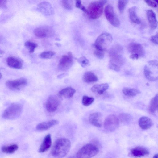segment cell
I'll return each instance as SVG.
<instances>
[{"label":"cell","mask_w":158,"mask_h":158,"mask_svg":"<svg viewBox=\"0 0 158 158\" xmlns=\"http://www.w3.org/2000/svg\"><path fill=\"white\" fill-rule=\"evenodd\" d=\"M71 147L70 140L65 138H60L56 140L52 147L51 153L57 158L64 157L69 152Z\"/></svg>","instance_id":"6da1fadb"},{"label":"cell","mask_w":158,"mask_h":158,"mask_svg":"<svg viewBox=\"0 0 158 158\" xmlns=\"http://www.w3.org/2000/svg\"><path fill=\"white\" fill-rule=\"evenodd\" d=\"M106 0H98L91 2L89 5L87 14L92 19L99 18L102 14L103 6L107 2Z\"/></svg>","instance_id":"7a4b0ae2"},{"label":"cell","mask_w":158,"mask_h":158,"mask_svg":"<svg viewBox=\"0 0 158 158\" xmlns=\"http://www.w3.org/2000/svg\"><path fill=\"white\" fill-rule=\"evenodd\" d=\"M112 40L111 34L107 32L103 33L97 38L93 46L96 50L103 52L110 45Z\"/></svg>","instance_id":"3957f363"},{"label":"cell","mask_w":158,"mask_h":158,"mask_svg":"<svg viewBox=\"0 0 158 158\" xmlns=\"http://www.w3.org/2000/svg\"><path fill=\"white\" fill-rule=\"evenodd\" d=\"M22 110L21 104L17 103H12L5 110L2 114V117L6 119L17 118L21 115Z\"/></svg>","instance_id":"277c9868"},{"label":"cell","mask_w":158,"mask_h":158,"mask_svg":"<svg viewBox=\"0 0 158 158\" xmlns=\"http://www.w3.org/2000/svg\"><path fill=\"white\" fill-rule=\"evenodd\" d=\"M99 152L98 148L95 145L89 143L84 146L77 152V158H91Z\"/></svg>","instance_id":"5b68a950"},{"label":"cell","mask_w":158,"mask_h":158,"mask_svg":"<svg viewBox=\"0 0 158 158\" xmlns=\"http://www.w3.org/2000/svg\"><path fill=\"white\" fill-rule=\"evenodd\" d=\"M123 51L122 47L117 44L112 47L109 52L110 60L120 67L123 65L125 60L122 54Z\"/></svg>","instance_id":"8992f818"},{"label":"cell","mask_w":158,"mask_h":158,"mask_svg":"<svg viewBox=\"0 0 158 158\" xmlns=\"http://www.w3.org/2000/svg\"><path fill=\"white\" fill-rule=\"evenodd\" d=\"M119 125V120L118 118L114 114H110L105 118L104 127L105 129L107 131L112 132L118 128Z\"/></svg>","instance_id":"52a82bcc"},{"label":"cell","mask_w":158,"mask_h":158,"mask_svg":"<svg viewBox=\"0 0 158 158\" xmlns=\"http://www.w3.org/2000/svg\"><path fill=\"white\" fill-rule=\"evenodd\" d=\"M73 56L70 52L67 55H63L59 60L58 68L62 71L68 70L72 65L73 63Z\"/></svg>","instance_id":"ba28073f"},{"label":"cell","mask_w":158,"mask_h":158,"mask_svg":"<svg viewBox=\"0 0 158 158\" xmlns=\"http://www.w3.org/2000/svg\"><path fill=\"white\" fill-rule=\"evenodd\" d=\"M61 98L58 95L50 96L46 102V107L47 110L51 113L55 111L60 104Z\"/></svg>","instance_id":"9c48e42d"},{"label":"cell","mask_w":158,"mask_h":158,"mask_svg":"<svg viewBox=\"0 0 158 158\" xmlns=\"http://www.w3.org/2000/svg\"><path fill=\"white\" fill-rule=\"evenodd\" d=\"M104 11L106 18L109 23L114 27H119L120 22L114 11L113 6L110 5H107Z\"/></svg>","instance_id":"30bf717a"},{"label":"cell","mask_w":158,"mask_h":158,"mask_svg":"<svg viewBox=\"0 0 158 158\" xmlns=\"http://www.w3.org/2000/svg\"><path fill=\"white\" fill-rule=\"evenodd\" d=\"M33 33L35 36L40 38L52 37L54 34V31L51 27L44 26L36 28Z\"/></svg>","instance_id":"8fae6325"},{"label":"cell","mask_w":158,"mask_h":158,"mask_svg":"<svg viewBox=\"0 0 158 158\" xmlns=\"http://www.w3.org/2000/svg\"><path fill=\"white\" fill-rule=\"evenodd\" d=\"M27 84V81L24 78L8 80L5 83L6 87L12 90H19L25 87Z\"/></svg>","instance_id":"7c38bea8"},{"label":"cell","mask_w":158,"mask_h":158,"mask_svg":"<svg viewBox=\"0 0 158 158\" xmlns=\"http://www.w3.org/2000/svg\"><path fill=\"white\" fill-rule=\"evenodd\" d=\"M128 51L130 53L138 55L139 57H143L145 55V51L143 47L140 44L132 43L128 47Z\"/></svg>","instance_id":"4fadbf2b"},{"label":"cell","mask_w":158,"mask_h":158,"mask_svg":"<svg viewBox=\"0 0 158 158\" xmlns=\"http://www.w3.org/2000/svg\"><path fill=\"white\" fill-rule=\"evenodd\" d=\"M37 8L40 12L46 16L50 15L54 12L51 5L47 2H42L39 3L37 6Z\"/></svg>","instance_id":"5bb4252c"},{"label":"cell","mask_w":158,"mask_h":158,"mask_svg":"<svg viewBox=\"0 0 158 158\" xmlns=\"http://www.w3.org/2000/svg\"><path fill=\"white\" fill-rule=\"evenodd\" d=\"M149 152L147 149L141 146L135 147L131 150L130 155L135 158H140L146 156Z\"/></svg>","instance_id":"9a60e30c"},{"label":"cell","mask_w":158,"mask_h":158,"mask_svg":"<svg viewBox=\"0 0 158 158\" xmlns=\"http://www.w3.org/2000/svg\"><path fill=\"white\" fill-rule=\"evenodd\" d=\"M102 114L99 112H95L90 114L89 117V122L97 127H101L102 125Z\"/></svg>","instance_id":"2e32d148"},{"label":"cell","mask_w":158,"mask_h":158,"mask_svg":"<svg viewBox=\"0 0 158 158\" xmlns=\"http://www.w3.org/2000/svg\"><path fill=\"white\" fill-rule=\"evenodd\" d=\"M7 65L9 67L15 69H20L23 66V63L19 59L12 56L8 57L6 60Z\"/></svg>","instance_id":"e0dca14e"},{"label":"cell","mask_w":158,"mask_h":158,"mask_svg":"<svg viewBox=\"0 0 158 158\" xmlns=\"http://www.w3.org/2000/svg\"><path fill=\"white\" fill-rule=\"evenodd\" d=\"M52 145V139L50 134L47 135L44 139L39 149L40 153L44 152L47 151Z\"/></svg>","instance_id":"ac0fdd59"},{"label":"cell","mask_w":158,"mask_h":158,"mask_svg":"<svg viewBox=\"0 0 158 158\" xmlns=\"http://www.w3.org/2000/svg\"><path fill=\"white\" fill-rule=\"evenodd\" d=\"M59 123V121L57 120H52L40 123L36 126V128L38 130H47Z\"/></svg>","instance_id":"d6986e66"},{"label":"cell","mask_w":158,"mask_h":158,"mask_svg":"<svg viewBox=\"0 0 158 158\" xmlns=\"http://www.w3.org/2000/svg\"><path fill=\"white\" fill-rule=\"evenodd\" d=\"M76 90L71 87H68L60 90L58 93V95L61 98L69 99L73 96Z\"/></svg>","instance_id":"ffe728a7"},{"label":"cell","mask_w":158,"mask_h":158,"mask_svg":"<svg viewBox=\"0 0 158 158\" xmlns=\"http://www.w3.org/2000/svg\"><path fill=\"white\" fill-rule=\"evenodd\" d=\"M147 17L150 26L152 29H155L157 26V21L156 14L152 10H148L147 12Z\"/></svg>","instance_id":"44dd1931"},{"label":"cell","mask_w":158,"mask_h":158,"mask_svg":"<svg viewBox=\"0 0 158 158\" xmlns=\"http://www.w3.org/2000/svg\"><path fill=\"white\" fill-rule=\"evenodd\" d=\"M139 124L140 128L143 130L149 129L153 125L152 120L149 117L145 116L139 118Z\"/></svg>","instance_id":"7402d4cb"},{"label":"cell","mask_w":158,"mask_h":158,"mask_svg":"<svg viewBox=\"0 0 158 158\" xmlns=\"http://www.w3.org/2000/svg\"><path fill=\"white\" fill-rule=\"evenodd\" d=\"M108 84L107 83L97 84L92 87L91 90L92 92L100 95L103 94L108 89Z\"/></svg>","instance_id":"603a6c76"},{"label":"cell","mask_w":158,"mask_h":158,"mask_svg":"<svg viewBox=\"0 0 158 158\" xmlns=\"http://www.w3.org/2000/svg\"><path fill=\"white\" fill-rule=\"evenodd\" d=\"M83 79L86 83H91L97 81L98 78L94 73L91 71H87L84 73Z\"/></svg>","instance_id":"cb8c5ba5"},{"label":"cell","mask_w":158,"mask_h":158,"mask_svg":"<svg viewBox=\"0 0 158 158\" xmlns=\"http://www.w3.org/2000/svg\"><path fill=\"white\" fill-rule=\"evenodd\" d=\"M158 95L156 94L151 100L148 110L149 112L152 114L155 113L158 110Z\"/></svg>","instance_id":"d4e9b609"},{"label":"cell","mask_w":158,"mask_h":158,"mask_svg":"<svg viewBox=\"0 0 158 158\" xmlns=\"http://www.w3.org/2000/svg\"><path fill=\"white\" fill-rule=\"evenodd\" d=\"M129 18L132 22L139 24L140 23V20L136 13V8L133 6L130 8L129 10Z\"/></svg>","instance_id":"484cf974"},{"label":"cell","mask_w":158,"mask_h":158,"mask_svg":"<svg viewBox=\"0 0 158 158\" xmlns=\"http://www.w3.org/2000/svg\"><path fill=\"white\" fill-rule=\"evenodd\" d=\"M18 148V146L16 144H12L9 145L3 146L1 147L2 151L6 154H12Z\"/></svg>","instance_id":"4316f807"},{"label":"cell","mask_w":158,"mask_h":158,"mask_svg":"<svg viewBox=\"0 0 158 158\" xmlns=\"http://www.w3.org/2000/svg\"><path fill=\"white\" fill-rule=\"evenodd\" d=\"M122 92L125 95L129 97H134L140 92L135 89L127 87L123 88L122 89Z\"/></svg>","instance_id":"83f0119b"},{"label":"cell","mask_w":158,"mask_h":158,"mask_svg":"<svg viewBox=\"0 0 158 158\" xmlns=\"http://www.w3.org/2000/svg\"><path fill=\"white\" fill-rule=\"evenodd\" d=\"M152 73L147 65H145L144 68V74L145 77L149 81H152L157 80L158 77H154L152 76Z\"/></svg>","instance_id":"f1b7e54d"},{"label":"cell","mask_w":158,"mask_h":158,"mask_svg":"<svg viewBox=\"0 0 158 158\" xmlns=\"http://www.w3.org/2000/svg\"><path fill=\"white\" fill-rule=\"evenodd\" d=\"M24 45L30 53L33 52L35 48L38 46V44L36 43L29 41L26 42L24 43Z\"/></svg>","instance_id":"f546056e"},{"label":"cell","mask_w":158,"mask_h":158,"mask_svg":"<svg viewBox=\"0 0 158 158\" xmlns=\"http://www.w3.org/2000/svg\"><path fill=\"white\" fill-rule=\"evenodd\" d=\"M55 54V52L52 51H47L44 52L39 56V57L41 59H47L52 58Z\"/></svg>","instance_id":"4dcf8cb0"},{"label":"cell","mask_w":158,"mask_h":158,"mask_svg":"<svg viewBox=\"0 0 158 158\" xmlns=\"http://www.w3.org/2000/svg\"><path fill=\"white\" fill-rule=\"evenodd\" d=\"M94 100V99L93 97L84 96L82 97V103L85 106H89L93 103Z\"/></svg>","instance_id":"1f68e13d"},{"label":"cell","mask_w":158,"mask_h":158,"mask_svg":"<svg viewBox=\"0 0 158 158\" xmlns=\"http://www.w3.org/2000/svg\"><path fill=\"white\" fill-rule=\"evenodd\" d=\"M119 120L123 122H128L130 121L132 117L130 114L125 113L121 114L118 117Z\"/></svg>","instance_id":"d6a6232c"},{"label":"cell","mask_w":158,"mask_h":158,"mask_svg":"<svg viewBox=\"0 0 158 158\" xmlns=\"http://www.w3.org/2000/svg\"><path fill=\"white\" fill-rule=\"evenodd\" d=\"M78 62L83 67H85L89 64V60L84 56H82L76 59Z\"/></svg>","instance_id":"836d02e7"},{"label":"cell","mask_w":158,"mask_h":158,"mask_svg":"<svg viewBox=\"0 0 158 158\" xmlns=\"http://www.w3.org/2000/svg\"><path fill=\"white\" fill-rule=\"evenodd\" d=\"M62 4L63 6L67 10H71L73 9V4L71 0H62Z\"/></svg>","instance_id":"e575fe53"},{"label":"cell","mask_w":158,"mask_h":158,"mask_svg":"<svg viewBox=\"0 0 158 158\" xmlns=\"http://www.w3.org/2000/svg\"><path fill=\"white\" fill-rule=\"evenodd\" d=\"M127 0H119L118 3V8L120 13L123 11L127 3Z\"/></svg>","instance_id":"d590c367"},{"label":"cell","mask_w":158,"mask_h":158,"mask_svg":"<svg viewBox=\"0 0 158 158\" xmlns=\"http://www.w3.org/2000/svg\"><path fill=\"white\" fill-rule=\"evenodd\" d=\"M108 66L110 69L116 71L118 72L120 70V67L114 64L110 60L109 61Z\"/></svg>","instance_id":"8d00e7d4"},{"label":"cell","mask_w":158,"mask_h":158,"mask_svg":"<svg viewBox=\"0 0 158 158\" xmlns=\"http://www.w3.org/2000/svg\"><path fill=\"white\" fill-rule=\"evenodd\" d=\"M145 2L149 6L156 8L157 6L158 1L157 0H145Z\"/></svg>","instance_id":"74e56055"},{"label":"cell","mask_w":158,"mask_h":158,"mask_svg":"<svg viewBox=\"0 0 158 158\" xmlns=\"http://www.w3.org/2000/svg\"><path fill=\"white\" fill-rule=\"evenodd\" d=\"M94 54L98 58L100 59L103 58L104 54L103 52L96 50L94 52Z\"/></svg>","instance_id":"f35d334b"},{"label":"cell","mask_w":158,"mask_h":158,"mask_svg":"<svg viewBox=\"0 0 158 158\" xmlns=\"http://www.w3.org/2000/svg\"><path fill=\"white\" fill-rule=\"evenodd\" d=\"M150 40L154 44H158V35L156 34V35L151 36L150 38Z\"/></svg>","instance_id":"ab89813d"},{"label":"cell","mask_w":158,"mask_h":158,"mask_svg":"<svg viewBox=\"0 0 158 158\" xmlns=\"http://www.w3.org/2000/svg\"><path fill=\"white\" fill-rule=\"evenodd\" d=\"M7 1L0 0V8H5L6 7Z\"/></svg>","instance_id":"60d3db41"},{"label":"cell","mask_w":158,"mask_h":158,"mask_svg":"<svg viewBox=\"0 0 158 158\" xmlns=\"http://www.w3.org/2000/svg\"><path fill=\"white\" fill-rule=\"evenodd\" d=\"M149 65L156 66H158V61L156 60H151L148 61Z\"/></svg>","instance_id":"b9f144b4"},{"label":"cell","mask_w":158,"mask_h":158,"mask_svg":"<svg viewBox=\"0 0 158 158\" xmlns=\"http://www.w3.org/2000/svg\"><path fill=\"white\" fill-rule=\"evenodd\" d=\"M139 57V56L135 54H132L130 56V58L132 59H138Z\"/></svg>","instance_id":"7bdbcfd3"},{"label":"cell","mask_w":158,"mask_h":158,"mask_svg":"<svg viewBox=\"0 0 158 158\" xmlns=\"http://www.w3.org/2000/svg\"><path fill=\"white\" fill-rule=\"evenodd\" d=\"M82 5L81 2L80 0H77L76 1L75 6L77 8H79Z\"/></svg>","instance_id":"ee69618b"},{"label":"cell","mask_w":158,"mask_h":158,"mask_svg":"<svg viewBox=\"0 0 158 158\" xmlns=\"http://www.w3.org/2000/svg\"><path fill=\"white\" fill-rule=\"evenodd\" d=\"M79 9H80L81 10H82V11L85 12L87 14L88 12H87V9L82 4L81 5V6L80 7Z\"/></svg>","instance_id":"f6af8a7d"},{"label":"cell","mask_w":158,"mask_h":158,"mask_svg":"<svg viewBox=\"0 0 158 158\" xmlns=\"http://www.w3.org/2000/svg\"><path fill=\"white\" fill-rule=\"evenodd\" d=\"M67 74L66 73H63L60 75H59L57 76V77L58 78L60 79L61 78H62L63 77H64V76H65Z\"/></svg>","instance_id":"bcb514c9"},{"label":"cell","mask_w":158,"mask_h":158,"mask_svg":"<svg viewBox=\"0 0 158 158\" xmlns=\"http://www.w3.org/2000/svg\"><path fill=\"white\" fill-rule=\"evenodd\" d=\"M4 54V52L3 51L0 49V58L3 56Z\"/></svg>","instance_id":"7dc6e473"},{"label":"cell","mask_w":158,"mask_h":158,"mask_svg":"<svg viewBox=\"0 0 158 158\" xmlns=\"http://www.w3.org/2000/svg\"><path fill=\"white\" fill-rule=\"evenodd\" d=\"M55 45L58 47H60L61 46V44L59 43H55Z\"/></svg>","instance_id":"c3c4849f"},{"label":"cell","mask_w":158,"mask_h":158,"mask_svg":"<svg viewBox=\"0 0 158 158\" xmlns=\"http://www.w3.org/2000/svg\"><path fill=\"white\" fill-rule=\"evenodd\" d=\"M3 40L2 37L0 35V44L2 42Z\"/></svg>","instance_id":"681fc988"},{"label":"cell","mask_w":158,"mask_h":158,"mask_svg":"<svg viewBox=\"0 0 158 158\" xmlns=\"http://www.w3.org/2000/svg\"><path fill=\"white\" fill-rule=\"evenodd\" d=\"M158 158V154H156L154 155L153 158Z\"/></svg>","instance_id":"f907efd6"},{"label":"cell","mask_w":158,"mask_h":158,"mask_svg":"<svg viewBox=\"0 0 158 158\" xmlns=\"http://www.w3.org/2000/svg\"><path fill=\"white\" fill-rule=\"evenodd\" d=\"M2 77V74L0 73V80H1Z\"/></svg>","instance_id":"816d5d0a"},{"label":"cell","mask_w":158,"mask_h":158,"mask_svg":"<svg viewBox=\"0 0 158 158\" xmlns=\"http://www.w3.org/2000/svg\"><path fill=\"white\" fill-rule=\"evenodd\" d=\"M75 158L74 157H70V158Z\"/></svg>","instance_id":"f5cc1de1"}]
</instances>
